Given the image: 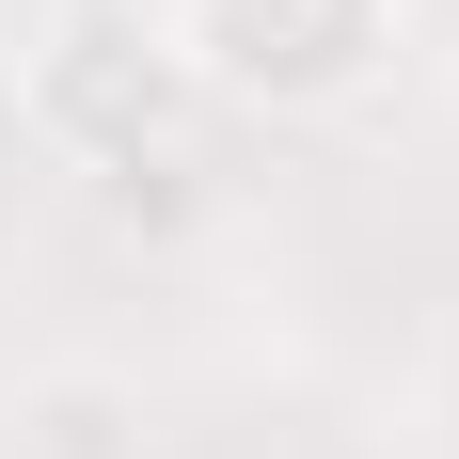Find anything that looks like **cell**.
<instances>
[{
    "label": "cell",
    "instance_id": "6da1fadb",
    "mask_svg": "<svg viewBox=\"0 0 459 459\" xmlns=\"http://www.w3.org/2000/svg\"><path fill=\"white\" fill-rule=\"evenodd\" d=\"M16 127L95 190H159V175H190L206 95L175 80V48L143 32L127 0H48L16 32Z\"/></svg>",
    "mask_w": 459,
    "mask_h": 459
},
{
    "label": "cell",
    "instance_id": "7a4b0ae2",
    "mask_svg": "<svg viewBox=\"0 0 459 459\" xmlns=\"http://www.w3.org/2000/svg\"><path fill=\"white\" fill-rule=\"evenodd\" d=\"M143 32L175 48V80L254 127H333L412 64V0H159Z\"/></svg>",
    "mask_w": 459,
    "mask_h": 459
}]
</instances>
